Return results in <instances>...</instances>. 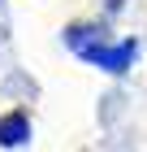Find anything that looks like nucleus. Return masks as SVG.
<instances>
[{
  "instance_id": "1",
  "label": "nucleus",
  "mask_w": 147,
  "mask_h": 152,
  "mask_svg": "<svg viewBox=\"0 0 147 152\" xmlns=\"http://www.w3.org/2000/svg\"><path fill=\"white\" fill-rule=\"evenodd\" d=\"M26 135V117H9V122H0V143H17Z\"/></svg>"
}]
</instances>
